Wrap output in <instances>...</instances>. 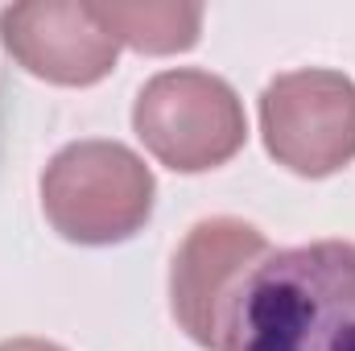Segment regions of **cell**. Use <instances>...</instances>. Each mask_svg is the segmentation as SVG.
<instances>
[{
    "label": "cell",
    "instance_id": "6da1fadb",
    "mask_svg": "<svg viewBox=\"0 0 355 351\" xmlns=\"http://www.w3.org/2000/svg\"><path fill=\"white\" fill-rule=\"evenodd\" d=\"M219 351H355V244L268 252L240 285Z\"/></svg>",
    "mask_w": 355,
    "mask_h": 351
},
{
    "label": "cell",
    "instance_id": "7a4b0ae2",
    "mask_svg": "<svg viewBox=\"0 0 355 351\" xmlns=\"http://www.w3.org/2000/svg\"><path fill=\"white\" fill-rule=\"evenodd\" d=\"M157 182L120 141H75L42 174V211L71 244H120L153 215Z\"/></svg>",
    "mask_w": 355,
    "mask_h": 351
},
{
    "label": "cell",
    "instance_id": "3957f363",
    "mask_svg": "<svg viewBox=\"0 0 355 351\" xmlns=\"http://www.w3.org/2000/svg\"><path fill=\"white\" fill-rule=\"evenodd\" d=\"M132 128L145 149L178 174L227 166L248 141L240 95L211 71L153 75L132 103Z\"/></svg>",
    "mask_w": 355,
    "mask_h": 351
},
{
    "label": "cell",
    "instance_id": "277c9868",
    "mask_svg": "<svg viewBox=\"0 0 355 351\" xmlns=\"http://www.w3.org/2000/svg\"><path fill=\"white\" fill-rule=\"evenodd\" d=\"M261 137L293 174H339L355 162V83L322 67L277 75L261 91Z\"/></svg>",
    "mask_w": 355,
    "mask_h": 351
},
{
    "label": "cell",
    "instance_id": "5b68a950",
    "mask_svg": "<svg viewBox=\"0 0 355 351\" xmlns=\"http://www.w3.org/2000/svg\"><path fill=\"white\" fill-rule=\"evenodd\" d=\"M268 257L265 232L244 219L215 215L186 232L170 268V310L178 327L198 348H223L227 310L248 281V273Z\"/></svg>",
    "mask_w": 355,
    "mask_h": 351
},
{
    "label": "cell",
    "instance_id": "8992f818",
    "mask_svg": "<svg viewBox=\"0 0 355 351\" xmlns=\"http://www.w3.org/2000/svg\"><path fill=\"white\" fill-rule=\"evenodd\" d=\"M0 37L29 75L58 87L107 79L120 54V42L99 25L91 4H12L0 12Z\"/></svg>",
    "mask_w": 355,
    "mask_h": 351
},
{
    "label": "cell",
    "instance_id": "52a82bcc",
    "mask_svg": "<svg viewBox=\"0 0 355 351\" xmlns=\"http://www.w3.org/2000/svg\"><path fill=\"white\" fill-rule=\"evenodd\" d=\"M99 25L141 50V54H182L198 42L202 33V4H174V0H112V4H91Z\"/></svg>",
    "mask_w": 355,
    "mask_h": 351
},
{
    "label": "cell",
    "instance_id": "ba28073f",
    "mask_svg": "<svg viewBox=\"0 0 355 351\" xmlns=\"http://www.w3.org/2000/svg\"><path fill=\"white\" fill-rule=\"evenodd\" d=\"M0 351H67V348H58L50 339H4Z\"/></svg>",
    "mask_w": 355,
    "mask_h": 351
}]
</instances>
